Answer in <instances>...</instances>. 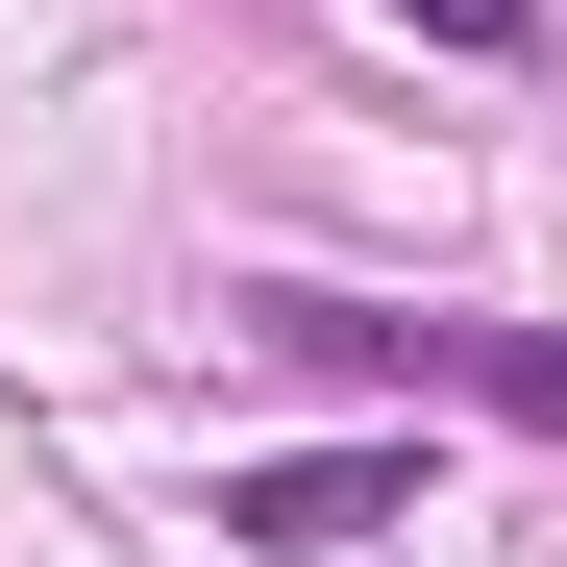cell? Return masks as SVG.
Masks as SVG:
<instances>
[{
    "label": "cell",
    "instance_id": "7a4b0ae2",
    "mask_svg": "<svg viewBox=\"0 0 567 567\" xmlns=\"http://www.w3.org/2000/svg\"><path fill=\"white\" fill-rule=\"evenodd\" d=\"M223 321H247V346H297V370H346V395H420V370H468V321H395V297H321V271H247Z\"/></svg>",
    "mask_w": 567,
    "mask_h": 567
},
{
    "label": "cell",
    "instance_id": "3957f363",
    "mask_svg": "<svg viewBox=\"0 0 567 567\" xmlns=\"http://www.w3.org/2000/svg\"><path fill=\"white\" fill-rule=\"evenodd\" d=\"M468 395H494V420H543V444H567V346H518V321H468Z\"/></svg>",
    "mask_w": 567,
    "mask_h": 567
},
{
    "label": "cell",
    "instance_id": "6da1fadb",
    "mask_svg": "<svg viewBox=\"0 0 567 567\" xmlns=\"http://www.w3.org/2000/svg\"><path fill=\"white\" fill-rule=\"evenodd\" d=\"M370 518H420V444H271V468H223V543H271V567H321Z\"/></svg>",
    "mask_w": 567,
    "mask_h": 567
},
{
    "label": "cell",
    "instance_id": "277c9868",
    "mask_svg": "<svg viewBox=\"0 0 567 567\" xmlns=\"http://www.w3.org/2000/svg\"><path fill=\"white\" fill-rule=\"evenodd\" d=\"M395 25H420V50H468V74H518V50H543V0H395Z\"/></svg>",
    "mask_w": 567,
    "mask_h": 567
}]
</instances>
